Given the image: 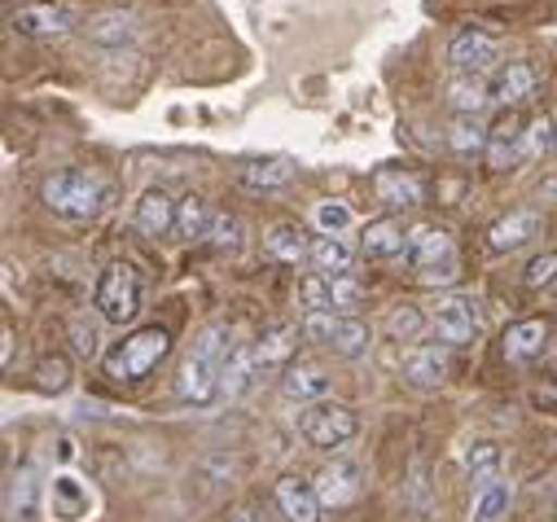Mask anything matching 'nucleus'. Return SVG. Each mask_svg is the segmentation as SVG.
Instances as JSON below:
<instances>
[{"label": "nucleus", "instance_id": "27", "mask_svg": "<svg viewBox=\"0 0 557 522\" xmlns=\"http://www.w3.org/2000/svg\"><path fill=\"white\" fill-rule=\"evenodd\" d=\"M263 254L276 259V264H304V259L312 254V246L304 241V233H299L295 224H276V228H268V237H263Z\"/></svg>", "mask_w": 557, "mask_h": 522}, {"label": "nucleus", "instance_id": "37", "mask_svg": "<svg viewBox=\"0 0 557 522\" xmlns=\"http://www.w3.org/2000/svg\"><path fill=\"white\" fill-rule=\"evenodd\" d=\"M548 146H557V123H553L548 114H540V119L527 123V133H522V154L535 159V154H544Z\"/></svg>", "mask_w": 557, "mask_h": 522}, {"label": "nucleus", "instance_id": "18", "mask_svg": "<svg viewBox=\"0 0 557 522\" xmlns=\"http://www.w3.org/2000/svg\"><path fill=\"white\" fill-rule=\"evenodd\" d=\"M75 27V10L71 5H32L14 14V32L18 36H62Z\"/></svg>", "mask_w": 557, "mask_h": 522}, {"label": "nucleus", "instance_id": "24", "mask_svg": "<svg viewBox=\"0 0 557 522\" xmlns=\"http://www.w3.org/2000/svg\"><path fill=\"white\" fill-rule=\"evenodd\" d=\"M373 194H377V202H382V207H391V211H399V207H417V202H422V185H417V176L395 172V167H386V172H377V176H373Z\"/></svg>", "mask_w": 557, "mask_h": 522}, {"label": "nucleus", "instance_id": "8", "mask_svg": "<svg viewBox=\"0 0 557 522\" xmlns=\"http://www.w3.org/2000/svg\"><path fill=\"white\" fill-rule=\"evenodd\" d=\"M431 330L440 334V343H453V347L470 343V338L483 330L479 299H470V295H448V299H440V303L431 308Z\"/></svg>", "mask_w": 557, "mask_h": 522}, {"label": "nucleus", "instance_id": "41", "mask_svg": "<svg viewBox=\"0 0 557 522\" xmlns=\"http://www.w3.org/2000/svg\"><path fill=\"white\" fill-rule=\"evenodd\" d=\"M36 386L40 390H66L71 386V364L62 360V356H53V360H40V369H36Z\"/></svg>", "mask_w": 557, "mask_h": 522}, {"label": "nucleus", "instance_id": "32", "mask_svg": "<svg viewBox=\"0 0 557 522\" xmlns=\"http://www.w3.org/2000/svg\"><path fill=\"white\" fill-rule=\"evenodd\" d=\"M509 500H513V483H505V478L483 483V492L474 496V522H500Z\"/></svg>", "mask_w": 557, "mask_h": 522}, {"label": "nucleus", "instance_id": "23", "mask_svg": "<svg viewBox=\"0 0 557 522\" xmlns=\"http://www.w3.org/2000/svg\"><path fill=\"white\" fill-rule=\"evenodd\" d=\"M448 146H453V154H461V159L487 154V146H492V127H487L479 114H457V119L448 123Z\"/></svg>", "mask_w": 557, "mask_h": 522}, {"label": "nucleus", "instance_id": "4", "mask_svg": "<svg viewBox=\"0 0 557 522\" xmlns=\"http://www.w3.org/2000/svg\"><path fill=\"white\" fill-rule=\"evenodd\" d=\"M172 351V334L159 325L132 330L123 343H114V351H106V373L114 382H141L146 373L159 369V360Z\"/></svg>", "mask_w": 557, "mask_h": 522}, {"label": "nucleus", "instance_id": "42", "mask_svg": "<svg viewBox=\"0 0 557 522\" xmlns=\"http://www.w3.org/2000/svg\"><path fill=\"white\" fill-rule=\"evenodd\" d=\"M553 282H557V254L544 250V254H535L531 264H527V286H531V290H544V286H553Z\"/></svg>", "mask_w": 557, "mask_h": 522}, {"label": "nucleus", "instance_id": "9", "mask_svg": "<svg viewBox=\"0 0 557 522\" xmlns=\"http://www.w3.org/2000/svg\"><path fill=\"white\" fill-rule=\"evenodd\" d=\"M448 62L457 66V75H479L483 79V75L500 71V45L483 32H461L448 49Z\"/></svg>", "mask_w": 557, "mask_h": 522}, {"label": "nucleus", "instance_id": "36", "mask_svg": "<svg viewBox=\"0 0 557 522\" xmlns=\"http://www.w3.org/2000/svg\"><path fill=\"white\" fill-rule=\"evenodd\" d=\"M330 290H334V312H338V316H356V308L364 303V286H360L351 273L330 277Z\"/></svg>", "mask_w": 557, "mask_h": 522}, {"label": "nucleus", "instance_id": "33", "mask_svg": "<svg viewBox=\"0 0 557 522\" xmlns=\"http://www.w3.org/2000/svg\"><path fill=\"white\" fill-rule=\"evenodd\" d=\"M32 509H36V474L32 470H18L10 478V492H5V513H10V522H18Z\"/></svg>", "mask_w": 557, "mask_h": 522}, {"label": "nucleus", "instance_id": "19", "mask_svg": "<svg viewBox=\"0 0 557 522\" xmlns=\"http://www.w3.org/2000/svg\"><path fill=\"white\" fill-rule=\"evenodd\" d=\"M295 181V163L290 159H250L237 167V185L255 189V194H272V189H286Z\"/></svg>", "mask_w": 557, "mask_h": 522}, {"label": "nucleus", "instance_id": "10", "mask_svg": "<svg viewBox=\"0 0 557 522\" xmlns=\"http://www.w3.org/2000/svg\"><path fill=\"white\" fill-rule=\"evenodd\" d=\"M330 390H334V377H330V369L317 364V360H299V364H290L286 377H282V396H286L290 405H321Z\"/></svg>", "mask_w": 557, "mask_h": 522}, {"label": "nucleus", "instance_id": "26", "mask_svg": "<svg viewBox=\"0 0 557 522\" xmlns=\"http://www.w3.org/2000/svg\"><path fill=\"white\" fill-rule=\"evenodd\" d=\"M544 343H548V325L544 321H518L505 334V360H513V364L535 360L544 351Z\"/></svg>", "mask_w": 557, "mask_h": 522}, {"label": "nucleus", "instance_id": "7", "mask_svg": "<svg viewBox=\"0 0 557 522\" xmlns=\"http://www.w3.org/2000/svg\"><path fill=\"white\" fill-rule=\"evenodd\" d=\"M304 334L321 347H330L334 356H347V360H360L373 343L369 325L360 316H338V312H308L304 316Z\"/></svg>", "mask_w": 557, "mask_h": 522}, {"label": "nucleus", "instance_id": "25", "mask_svg": "<svg viewBox=\"0 0 557 522\" xmlns=\"http://www.w3.org/2000/svg\"><path fill=\"white\" fill-rule=\"evenodd\" d=\"M522 133L527 127L509 114V119H500L496 127H492V146H487V163L496 167V172H505V167H513L518 159H527L522 154Z\"/></svg>", "mask_w": 557, "mask_h": 522}, {"label": "nucleus", "instance_id": "35", "mask_svg": "<svg viewBox=\"0 0 557 522\" xmlns=\"http://www.w3.org/2000/svg\"><path fill=\"white\" fill-rule=\"evenodd\" d=\"M426 325H431V316L422 312V308H395L391 312V321H386V330L395 334V338H404V343H417V338H422L426 334Z\"/></svg>", "mask_w": 557, "mask_h": 522}, {"label": "nucleus", "instance_id": "31", "mask_svg": "<svg viewBox=\"0 0 557 522\" xmlns=\"http://www.w3.org/2000/svg\"><path fill=\"white\" fill-rule=\"evenodd\" d=\"M88 40L92 45H127L132 36H136V18L132 14H97V18H88Z\"/></svg>", "mask_w": 557, "mask_h": 522}, {"label": "nucleus", "instance_id": "6", "mask_svg": "<svg viewBox=\"0 0 557 522\" xmlns=\"http://www.w3.org/2000/svg\"><path fill=\"white\" fill-rule=\"evenodd\" d=\"M299 435H304L312 448L334 452V448H343V444H351V439L360 435V418H356V409H347V405L321 400V405H308V409L299 413Z\"/></svg>", "mask_w": 557, "mask_h": 522}, {"label": "nucleus", "instance_id": "14", "mask_svg": "<svg viewBox=\"0 0 557 522\" xmlns=\"http://www.w3.org/2000/svg\"><path fill=\"white\" fill-rule=\"evenodd\" d=\"M448 373H453V360H448V351H444L440 343L412 347L408 360H404V377H408L417 390H435V386H444Z\"/></svg>", "mask_w": 557, "mask_h": 522}, {"label": "nucleus", "instance_id": "22", "mask_svg": "<svg viewBox=\"0 0 557 522\" xmlns=\"http://www.w3.org/2000/svg\"><path fill=\"white\" fill-rule=\"evenodd\" d=\"M308 264L321 273V277H338V273H351L356 264V246L347 237H317L312 241V254H308Z\"/></svg>", "mask_w": 557, "mask_h": 522}, {"label": "nucleus", "instance_id": "13", "mask_svg": "<svg viewBox=\"0 0 557 522\" xmlns=\"http://www.w3.org/2000/svg\"><path fill=\"white\" fill-rule=\"evenodd\" d=\"M276 509L286 513V522H321V496H317V483L299 478V474H286L276 478Z\"/></svg>", "mask_w": 557, "mask_h": 522}, {"label": "nucleus", "instance_id": "2", "mask_svg": "<svg viewBox=\"0 0 557 522\" xmlns=\"http://www.w3.org/2000/svg\"><path fill=\"white\" fill-rule=\"evenodd\" d=\"M404 259H408V269L417 273V282H426V286H448V282L461 277L457 246H453L448 228H440V224H417V228H408Z\"/></svg>", "mask_w": 557, "mask_h": 522}, {"label": "nucleus", "instance_id": "44", "mask_svg": "<svg viewBox=\"0 0 557 522\" xmlns=\"http://www.w3.org/2000/svg\"><path fill=\"white\" fill-rule=\"evenodd\" d=\"M53 448H58V452H53V457H58V461H62V465H71V461H75V444H71V439H66V435H62V439H58V444H53Z\"/></svg>", "mask_w": 557, "mask_h": 522}, {"label": "nucleus", "instance_id": "46", "mask_svg": "<svg viewBox=\"0 0 557 522\" xmlns=\"http://www.w3.org/2000/svg\"><path fill=\"white\" fill-rule=\"evenodd\" d=\"M233 522H259V518H255V513H237Z\"/></svg>", "mask_w": 557, "mask_h": 522}, {"label": "nucleus", "instance_id": "45", "mask_svg": "<svg viewBox=\"0 0 557 522\" xmlns=\"http://www.w3.org/2000/svg\"><path fill=\"white\" fill-rule=\"evenodd\" d=\"M540 194H544V198H557V176H553V181H544V185H540Z\"/></svg>", "mask_w": 557, "mask_h": 522}, {"label": "nucleus", "instance_id": "3", "mask_svg": "<svg viewBox=\"0 0 557 522\" xmlns=\"http://www.w3.org/2000/svg\"><path fill=\"white\" fill-rule=\"evenodd\" d=\"M45 207L62 220H92L106 207V181L92 167H66L45 181Z\"/></svg>", "mask_w": 557, "mask_h": 522}, {"label": "nucleus", "instance_id": "20", "mask_svg": "<svg viewBox=\"0 0 557 522\" xmlns=\"http://www.w3.org/2000/svg\"><path fill=\"white\" fill-rule=\"evenodd\" d=\"M535 84H540V75H535L531 62H509L492 79V101L496 105H518V101H527L535 92Z\"/></svg>", "mask_w": 557, "mask_h": 522}, {"label": "nucleus", "instance_id": "17", "mask_svg": "<svg viewBox=\"0 0 557 522\" xmlns=\"http://www.w3.org/2000/svg\"><path fill=\"white\" fill-rule=\"evenodd\" d=\"M540 228H544V215L531 211V207H522V211H509L505 220H496L492 233H487V241H492V250H518L531 237H540Z\"/></svg>", "mask_w": 557, "mask_h": 522}, {"label": "nucleus", "instance_id": "43", "mask_svg": "<svg viewBox=\"0 0 557 522\" xmlns=\"http://www.w3.org/2000/svg\"><path fill=\"white\" fill-rule=\"evenodd\" d=\"M71 334H75V351H79V356H84V360H92V356H97V351H101V347H97V334H92V330H84V325H79V321H75V325H71Z\"/></svg>", "mask_w": 557, "mask_h": 522}, {"label": "nucleus", "instance_id": "5", "mask_svg": "<svg viewBox=\"0 0 557 522\" xmlns=\"http://www.w3.org/2000/svg\"><path fill=\"white\" fill-rule=\"evenodd\" d=\"M92 308L106 325H127L141 312V277H136L132 264H110L101 277H97V290H92Z\"/></svg>", "mask_w": 557, "mask_h": 522}, {"label": "nucleus", "instance_id": "40", "mask_svg": "<svg viewBox=\"0 0 557 522\" xmlns=\"http://www.w3.org/2000/svg\"><path fill=\"white\" fill-rule=\"evenodd\" d=\"M317 228L325 237H343L351 228V207L347 202H317Z\"/></svg>", "mask_w": 557, "mask_h": 522}, {"label": "nucleus", "instance_id": "12", "mask_svg": "<svg viewBox=\"0 0 557 522\" xmlns=\"http://www.w3.org/2000/svg\"><path fill=\"white\" fill-rule=\"evenodd\" d=\"M263 373H268V369H263L255 343H237V347L228 351V360H224V373H220V382H224V400H242V396H250Z\"/></svg>", "mask_w": 557, "mask_h": 522}, {"label": "nucleus", "instance_id": "39", "mask_svg": "<svg viewBox=\"0 0 557 522\" xmlns=\"http://www.w3.org/2000/svg\"><path fill=\"white\" fill-rule=\"evenodd\" d=\"M299 303L308 312H334V290H330V277H304L299 282Z\"/></svg>", "mask_w": 557, "mask_h": 522}, {"label": "nucleus", "instance_id": "28", "mask_svg": "<svg viewBox=\"0 0 557 522\" xmlns=\"http://www.w3.org/2000/svg\"><path fill=\"white\" fill-rule=\"evenodd\" d=\"M295 347H299V325H272V330H263L259 343H255V351H259V360H263L268 373L282 369V364L295 356Z\"/></svg>", "mask_w": 557, "mask_h": 522}, {"label": "nucleus", "instance_id": "30", "mask_svg": "<svg viewBox=\"0 0 557 522\" xmlns=\"http://www.w3.org/2000/svg\"><path fill=\"white\" fill-rule=\"evenodd\" d=\"M211 220H215V211H211L207 198H198V194H185V198H181V207H176V228H181V237H189V241L202 237V241H207Z\"/></svg>", "mask_w": 557, "mask_h": 522}, {"label": "nucleus", "instance_id": "11", "mask_svg": "<svg viewBox=\"0 0 557 522\" xmlns=\"http://www.w3.org/2000/svg\"><path fill=\"white\" fill-rule=\"evenodd\" d=\"M49 513H53L58 522H84V518L92 513V492H88V483L75 478L71 470L53 474V478H49Z\"/></svg>", "mask_w": 557, "mask_h": 522}, {"label": "nucleus", "instance_id": "16", "mask_svg": "<svg viewBox=\"0 0 557 522\" xmlns=\"http://www.w3.org/2000/svg\"><path fill=\"white\" fill-rule=\"evenodd\" d=\"M176 207L181 202H172L168 189H146L132 207V224L141 228L146 237H163L168 228H176Z\"/></svg>", "mask_w": 557, "mask_h": 522}, {"label": "nucleus", "instance_id": "29", "mask_svg": "<svg viewBox=\"0 0 557 522\" xmlns=\"http://www.w3.org/2000/svg\"><path fill=\"white\" fill-rule=\"evenodd\" d=\"M487 101H492V84H483L479 75H453L448 79V105L457 114H483Z\"/></svg>", "mask_w": 557, "mask_h": 522}, {"label": "nucleus", "instance_id": "15", "mask_svg": "<svg viewBox=\"0 0 557 522\" xmlns=\"http://www.w3.org/2000/svg\"><path fill=\"white\" fill-rule=\"evenodd\" d=\"M317 496H321L325 509H343V505H351V500L360 496V465L334 457V461L317 474Z\"/></svg>", "mask_w": 557, "mask_h": 522}, {"label": "nucleus", "instance_id": "21", "mask_svg": "<svg viewBox=\"0 0 557 522\" xmlns=\"http://www.w3.org/2000/svg\"><path fill=\"white\" fill-rule=\"evenodd\" d=\"M404 246H408V228L395 215L373 220L364 228V237H360V254L364 259H395V254H404Z\"/></svg>", "mask_w": 557, "mask_h": 522}, {"label": "nucleus", "instance_id": "1", "mask_svg": "<svg viewBox=\"0 0 557 522\" xmlns=\"http://www.w3.org/2000/svg\"><path fill=\"white\" fill-rule=\"evenodd\" d=\"M228 338H233L228 325H207V330L198 334L194 351L185 356V364H181V373H176V396H181V405L207 409V405L224 400L220 373H224V360H228V351H233Z\"/></svg>", "mask_w": 557, "mask_h": 522}, {"label": "nucleus", "instance_id": "38", "mask_svg": "<svg viewBox=\"0 0 557 522\" xmlns=\"http://www.w3.org/2000/svg\"><path fill=\"white\" fill-rule=\"evenodd\" d=\"M207 241H211L215 250H228V254H233V250L242 246V220H237V215H228V211H215Z\"/></svg>", "mask_w": 557, "mask_h": 522}, {"label": "nucleus", "instance_id": "34", "mask_svg": "<svg viewBox=\"0 0 557 522\" xmlns=\"http://www.w3.org/2000/svg\"><path fill=\"white\" fill-rule=\"evenodd\" d=\"M466 470H470L474 478H483V483L500 478V444H492V439L470 444V448H466Z\"/></svg>", "mask_w": 557, "mask_h": 522}]
</instances>
